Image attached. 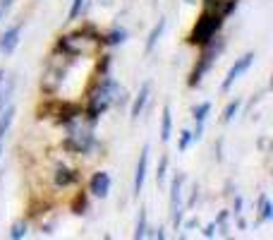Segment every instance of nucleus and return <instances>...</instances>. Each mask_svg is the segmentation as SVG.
Here are the masks:
<instances>
[{
  "instance_id": "nucleus-1",
  "label": "nucleus",
  "mask_w": 273,
  "mask_h": 240,
  "mask_svg": "<svg viewBox=\"0 0 273 240\" xmlns=\"http://www.w3.org/2000/svg\"><path fill=\"white\" fill-rule=\"evenodd\" d=\"M122 94V87H120L113 77H103L96 87V92L91 94V101H89V118L96 120L101 113H106L113 106V103L120 99Z\"/></svg>"
},
{
  "instance_id": "nucleus-2",
  "label": "nucleus",
  "mask_w": 273,
  "mask_h": 240,
  "mask_svg": "<svg viewBox=\"0 0 273 240\" xmlns=\"http://www.w3.org/2000/svg\"><path fill=\"white\" fill-rule=\"evenodd\" d=\"M220 27H223V15L213 12V10H206V12L197 19L194 29H192L190 44H194V46H206L209 41L216 38V34H218Z\"/></svg>"
},
{
  "instance_id": "nucleus-3",
  "label": "nucleus",
  "mask_w": 273,
  "mask_h": 240,
  "mask_svg": "<svg viewBox=\"0 0 273 240\" xmlns=\"http://www.w3.org/2000/svg\"><path fill=\"white\" fill-rule=\"evenodd\" d=\"M220 51H223V41L218 44V48H216V44H213V41H209V44H206L204 56L199 58L197 67H194V70H192V74H190V87H199L201 79H204V74L211 70V65H213V60H216V56H218Z\"/></svg>"
},
{
  "instance_id": "nucleus-4",
  "label": "nucleus",
  "mask_w": 273,
  "mask_h": 240,
  "mask_svg": "<svg viewBox=\"0 0 273 240\" xmlns=\"http://www.w3.org/2000/svg\"><path fill=\"white\" fill-rule=\"evenodd\" d=\"M187 176L185 173H177L173 178V185H170V214H173V226L180 228L182 226V185H185Z\"/></svg>"
},
{
  "instance_id": "nucleus-5",
  "label": "nucleus",
  "mask_w": 273,
  "mask_h": 240,
  "mask_svg": "<svg viewBox=\"0 0 273 240\" xmlns=\"http://www.w3.org/2000/svg\"><path fill=\"white\" fill-rule=\"evenodd\" d=\"M254 58H256L254 53H245L242 58H237L235 63H233V67L228 70L225 79H223V92H228V89H230V87H233V84H235L237 79H240V77L252 67V65H254Z\"/></svg>"
},
{
  "instance_id": "nucleus-6",
  "label": "nucleus",
  "mask_w": 273,
  "mask_h": 240,
  "mask_svg": "<svg viewBox=\"0 0 273 240\" xmlns=\"http://www.w3.org/2000/svg\"><path fill=\"white\" fill-rule=\"evenodd\" d=\"M22 29H24V24L19 22V24L3 31V36H0V53L3 56H12L15 53V48L19 46V38H22Z\"/></svg>"
},
{
  "instance_id": "nucleus-7",
  "label": "nucleus",
  "mask_w": 273,
  "mask_h": 240,
  "mask_svg": "<svg viewBox=\"0 0 273 240\" xmlns=\"http://www.w3.org/2000/svg\"><path fill=\"white\" fill-rule=\"evenodd\" d=\"M149 151L151 147L144 144L142 154H139V161H136V168H134V194L139 197L142 190H144V180H146V171H149Z\"/></svg>"
},
{
  "instance_id": "nucleus-8",
  "label": "nucleus",
  "mask_w": 273,
  "mask_h": 240,
  "mask_svg": "<svg viewBox=\"0 0 273 240\" xmlns=\"http://www.w3.org/2000/svg\"><path fill=\"white\" fill-rule=\"evenodd\" d=\"M89 192L94 197H101V199H106L110 194V176L106 171L94 173V178H91V183H89Z\"/></svg>"
},
{
  "instance_id": "nucleus-9",
  "label": "nucleus",
  "mask_w": 273,
  "mask_h": 240,
  "mask_svg": "<svg viewBox=\"0 0 273 240\" xmlns=\"http://www.w3.org/2000/svg\"><path fill=\"white\" fill-rule=\"evenodd\" d=\"M91 144H94V135L91 132H72L67 137V142H65V147L72 149V151H79V154L89 151Z\"/></svg>"
},
{
  "instance_id": "nucleus-10",
  "label": "nucleus",
  "mask_w": 273,
  "mask_h": 240,
  "mask_svg": "<svg viewBox=\"0 0 273 240\" xmlns=\"http://www.w3.org/2000/svg\"><path fill=\"white\" fill-rule=\"evenodd\" d=\"M15 113L17 108L15 106H5L3 111H0V158H3V149H5V137H8L10 128H12V120H15Z\"/></svg>"
},
{
  "instance_id": "nucleus-11",
  "label": "nucleus",
  "mask_w": 273,
  "mask_h": 240,
  "mask_svg": "<svg viewBox=\"0 0 273 240\" xmlns=\"http://www.w3.org/2000/svg\"><path fill=\"white\" fill-rule=\"evenodd\" d=\"M149 94H151V82H144L142 84V89L139 94L134 96V103H132V108H129V118L136 120L146 108V101H149Z\"/></svg>"
},
{
  "instance_id": "nucleus-12",
  "label": "nucleus",
  "mask_w": 273,
  "mask_h": 240,
  "mask_svg": "<svg viewBox=\"0 0 273 240\" xmlns=\"http://www.w3.org/2000/svg\"><path fill=\"white\" fill-rule=\"evenodd\" d=\"M12 92H15V77L5 74V79H3V84H0V111H3V108L10 103Z\"/></svg>"
},
{
  "instance_id": "nucleus-13",
  "label": "nucleus",
  "mask_w": 273,
  "mask_h": 240,
  "mask_svg": "<svg viewBox=\"0 0 273 240\" xmlns=\"http://www.w3.org/2000/svg\"><path fill=\"white\" fill-rule=\"evenodd\" d=\"M165 17H158V24H156L154 29H151V34H149V38H146V53H151L156 48V44H158V38L163 36V31H165Z\"/></svg>"
},
{
  "instance_id": "nucleus-14",
  "label": "nucleus",
  "mask_w": 273,
  "mask_h": 240,
  "mask_svg": "<svg viewBox=\"0 0 273 240\" xmlns=\"http://www.w3.org/2000/svg\"><path fill=\"white\" fill-rule=\"evenodd\" d=\"M170 135H173V113H170V106L165 103L163 118H161V142H168Z\"/></svg>"
},
{
  "instance_id": "nucleus-15",
  "label": "nucleus",
  "mask_w": 273,
  "mask_h": 240,
  "mask_svg": "<svg viewBox=\"0 0 273 240\" xmlns=\"http://www.w3.org/2000/svg\"><path fill=\"white\" fill-rule=\"evenodd\" d=\"M77 173L74 171H70V168H58V173H55V185L58 187H67V185H74L77 183Z\"/></svg>"
},
{
  "instance_id": "nucleus-16",
  "label": "nucleus",
  "mask_w": 273,
  "mask_h": 240,
  "mask_svg": "<svg viewBox=\"0 0 273 240\" xmlns=\"http://www.w3.org/2000/svg\"><path fill=\"white\" fill-rule=\"evenodd\" d=\"M209 113H211V103L204 101V103H199V106L192 111V118H194V123H197V125H204V123H206V118H209Z\"/></svg>"
},
{
  "instance_id": "nucleus-17",
  "label": "nucleus",
  "mask_w": 273,
  "mask_h": 240,
  "mask_svg": "<svg viewBox=\"0 0 273 240\" xmlns=\"http://www.w3.org/2000/svg\"><path fill=\"white\" fill-rule=\"evenodd\" d=\"M259 204H261V216H259V221H271V219H273V204H271V199H268L266 194H261V197H259Z\"/></svg>"
},
{
  "instance_id": "nucleus-18",
  "label": "nucleus",
  "mask_w": 273,
  "mask_h": 240,
  "mask_svg": "<svg viewBox=\"0 0 273 240\" xmlns=\"http://www.w3.org/2000/svg\"><path fill=\"white\" fill-rule=\"evenodd\" d=\"M146 231H149V223H146V209H139V219H136L134 238H146Z\"/></svg>"
},
{
  "instance_id": "nucleus-19",
  "label": "nucleus",
  "mask_w": 273,
  "mask_h": 240,
  "mask_svg": "<svg viewBox=\"0 0 273 240\" xmlns=\"http://www.w3.org/2000/svg\"><path fill=\"white\" fill-rule=\"evenodd\" d=\"M125 41H127V31L125 29H115V31H110L108 36H106L108 46H118V44H125Z\"/></svg>"
},
{
  "instance_id": "nucleus-20",
  "label": "nucleus",
  "mask_w": 273,
  "mask_h": 240,
  "mask_svg": "<svg viewBox=\"0 0 273 240\" xmlns=\"http://www.w3.org/2000/svg\"><path fill=\"white\" fill-rule=\"evenodd\" d=\"M240 106H242V99H235V101H230L225 106V111H223V123H230V120L237 115V111H240Z\"/></svg>"
},
{
  "instance_id": "nucleus-21",
  "label": "nucleus",
  "mask_w": 273,
  "mask_h": 240,
  "mask_svg": "<svg viewBox=\"0 0 273 240\" xmlns=\"http://www.w3.org/2000/svg\"><path fill=\"white\" fill-rule=\"evenodd\" d=\"M10 238H12V240L27 238V223H24V221L12 223V228H10Z\"/></svg>"
},
{
  "instance_id": "nucleus-22",
  "label": "nucleus",
  "mask_w": 273,
  "mask_h": 240,
  "mask_svg": "<svg viewBox=\"0 0 273 240\" xmlns=\"http://www.w3.org/2000/svg\"><path fill=\"white\" fill-rule=\"evenodd\" d=\"M165 173H168V156H161V164L156 168V183L158 185L165 183Z\"/></svg>"
},
{
  "instance_id": "nucleus-23",
  "label": "nucleus",
  "mask_w": 273,
  "mask_h": 240,
  "mask_svg": "<svg viewBox=\"0 0 273 240\" xmlns=\"http://www.w3.org/2000/svg\"><path fill=\"white\" fill-rule=\"evenodd\" d=\"M82 10H84V0H72V8H70V15H67V19H70V22H72V19H77Z\"/></svg>"
},
{
  "instance_id": "nucleus-24",
  "label": "nucleus",
  "mask_w": 273,
  "mask_h": 240,
  "mask_svg": "<svg viewBox=\"0 0 273 240\" xmlns=\"http://www.w3.org/2000/svg\"><path fill=\"white\" fill-rule=\"evenodd\" d=\"M192 142H194L192 132H190V130H185V132L180 135V151H187V147H190Z\"/></svg>"
},
{
  "instance_id": "nucleus-25",
  "label": "nucleus",
  "mask_w": 273,
  "mask_h": 240,
  "mask_svg": "<svg viewBox=\"0 0 273 240\" xmlns=\"http://www.w3.org/2000/svg\"><path fill=\"white\" fill-rule=\"evenodd\" d=\"M216 231H218V226H216V221H213V223H209V226L204 228V235H206V238H213Z\"/></svg>"
},
{
  "instance_id": "nucleus-26",
  "label": "nucleus",
  "mask_w": 273,
  "mask_h": 240,
  "mask_svg": "<svg viewBox=\"0 0 273 240\" xmlns=\"http://www.w3.org/2000/svg\"><path fill=\"white\" fill-rule=\"evenodd\" d=\"M12 3H15V0H0V12L5 15V12L10 10V5H12Z\"/></svg>"
},
{
  "instance_id": "nucleus-27",
  "label": "nucleus",
  "mask_w": 273,
  "mask_h": 240,
  "mask_svg": "<svg viewBox=\"0 0 273 240\" xmlns=\"http://www.w3.org/2000/svg\"><path fill=\"white\" fill-rule=\"evenodd\" d=\"M197 226H199V221H197V219H190V221L185 223V228H197Z\"/></svg>"
},
{
  "instance_id": "nucleus-28",
  "label": "nucleus",
  "mask_w": 273,
  "mask_h": 240,
  "mask_svg": "<svg viewBox=\"0 0 273 240\" xmlns=\"http://www.w3.org/2000/svg\"><path fill=\"white\" fill-rule=\"evenodd\" d=\"M240 209H242V197H235V214H240Z\"/></svg>"
},
{
  "instance_id": "nucleus-29",
  "label": "nucleus",
  "mask_w": 273,
  "mask_h": 240,
  "mask_svg": "<svg viewBox=\"0 0 273 240\" xmlns=\"http://www.w3.org/2000/svg\"><path fill=\"white\" fill-rule=\"evenodd\" d=\"M154 235H156V238H158V240H163V238H165V233H163V228H158V231H156V233H154Z\"/></svg>"
},
{
  "instance_id": "nucleus-30",
  "label": "nucleus",
  "mask_w": 273,
  "mask_h": 240,
  "mask_svg": "<svg viewBox=\"0 0 273 240\" xmlns=\"http://www.w3.org/2000/svg\"><path fill=\"white\" fill-rule=\"evenodd\" d=\"M185 3H190V5H194V3H197V0H185Z\"/></svg>"
},
{
  "instance_id": "nucleus-31",
  "label": "nucleus",
  "mask_w": 273,
  "mask_h": 240,
  "mask_svg": "<svg viewBox=\"0 0 273 240\" xmlns=\"http://www.w3.org/2000/svg\"><path fill=\"white\" fill-rule=\"evenodd\" d=\"M0 17H3V12H0Z\"/></svg>"
}]
</instances>
